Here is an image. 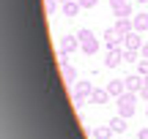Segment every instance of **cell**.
<instances>
[{"label": "cell", "mask_w": 148, "mask_h": 139, "mask_svg": "<svg viewBox=\"0 0 148 139\" xmlns=\"http://www.w3.org/2000/svg\"><path fill=\"white\" fill-rule=\"evenodd\" d=\"M134 3H148V0H134Z\"/></svg>", "instance_id": "d4e9b609"}, {"label": "cell", "mask_w": 148, "mask_h": 139, "mask_svg": "<svg viewBox=\"0 0 148 139\" xmlns=\"http://www.w3.org/2000/svg\"><path fill=\"white\" fill-rule=\"evenodd\" d=\"M79 47H82L85 55H96V52H99V38L90 36V38H85V41H79Z\"/></svg>", "instance_id": "8fae6325"}, {"label": "cell", "mask_w": 148, "mask_h": 139, "mask_svg": "<svg viewBox=\"0 0 148 139\" xmlns=\"http://www.w3.org/2000/svg\"><path fill=\"white\" fill-rule=\"evenodd\" d=\"M137 139H148V126H145V128H140V131H137Z\"/></svg>", "instance_id": "603a6c76"}, {"label": "cell", "mask_w": 148, "mask_h": 139, "mask_svg": "<svg viewBox=\"0 0 148 139\" xmlns=\"http://www.w3.org/2000/svg\"><path fill=\"white\" fill-rule=\"evenodd\" d=\"M77 47H79V38L77 36H66L63 41H60V55H71Z\"/></svg>", "instance_id": "ba28073f"}, {"label": "cell", "mask_w": 148, "mask_h": 139, "mask_svg": "<svg viewBox=\"0 0 148 139\" xmlns=\"http://www.w3.org/2000/svg\"><path fill=\"white\" fill-rule=\"evenodd\" d=\"M140 96H143V101H148V76L143 79V90H140Z\"/></svg>", "instance_id": "ffe728a7"}, {"label": "cell", "mask_w": 148, "mask_h": 139, "mask_svg": "<svg viewBox=\"0 0 148 139\" xmlns=\"http://www.w3.org/2000/svg\"><path fill=\"white\" fill-rule=\"evenodd\" d=\"M79 8H82L79 0H69V3H63V14H66V16H77Z\"/></svg>", "instance_id": "2e32d148"}, {"label": "cell", "mask_w": 148, "mask_h": 139, "mask_svg": "<svg viewBox=\"0 0 148 139\" xmlns=\"http://www.w3.org/2000/svg\"><path fill=\"white\" fill-rule=\"evenodd\" d=\"M112 128V134H123V131H126V117H121V115H115V117L110 120V123H107Z\"/></svg>", "instance_id": "5bb4252c"}, {"label": "cell", "mask_w": 148, "mask_h": 139, "mask_svg": "<svg viewBox=\"0 0 148 139\" xmlns=\"http://www.w3.org/2000/svg\"><path fill=\"white\" fill-rule=\"evenodd\" d=\"M137 74H140V76H148V60H145V57L137 60Z\"/></svg>", "instance_id": "ac0fdd59"}, {"label": "cell", "mask_w": 148, "mask_h": 139, "mask_svg": "<svg viewBox=\"0 0 148 139\" xmlns=\"http://www.w3.org/2000/svg\"><path fill=\"white\" fill-rule=\"evenodd\" d=\"M115 107H118V115H121V117H132L134 115V109H137V93H123L121 98H115Z\"/></svg>", "instance_id": "6da1fadb"}, {"label": "cell", "mask_w": 148, "mask_h": 139, "mask_svg": "<svg viewBox=\"0 0 148 139\" xmlns=\"http://www.w3.org/2000/svg\"><path fill=\"white\" fill-rule=\"evenodd\" d=\"M143 79H145V76H140V74L126 76V79H123V82H126V90L129 93H140V90H143Z\"/></svg>", "instance_id": "52a82bcc"}, {"label": "cell", "mask_w": 148, "mask_h": 139, "mask_svg": "<svg viewBox=\"0 0 148 139\" xmlns=\"http://www.w3.org/2000/svg\"><path fill=\"white\" fill-rule=\"evenodd\" d=\"M123 60H129V63H137V49H126V52H123Z\"/></svg>", "instance_id": "d6986e66"}, {"label": "cell", "mask_w": 148, "mask_h": 139, "mask_svg": "<svg viewBox=\"0 0 148 139\" xmlns=\"http://www.w3.org/2000/svg\"><path fill=\"white\" fill-rule=\"evenodd\" d=\"M115 30L121 33V36H129V33L134 30V22L129 19V16H118V22H115Z\"/></svg>", "instance_id": "9c48e42d"}, {"label": "cell", "mask_w": 148, "mask_h": 139, "mask_svg": "<svg viewBox=\"0 0 148 139\" xmlns=\"http://www.w3.org/2000/svg\"><path fill=\"white\" fill-rule=\"evenodd\" d=\"M58 3H69V0H58Z\"/></svg>", "instance_id": "484cf974"}, {"label": "cell", "mask_w": 148, "mask_h": 139, "mask_svg": "<svg viewBox=\"0 0 148 139\" xmlns=\"http://www.w3.org/2000/svg\"><path fill=\"white\" fill-rule=\"evenodd\" d=\"M121 63H123V52H121V47H118V49H110V52H107L104 65H107V68H115V65H121Z\"/></svg>", "instance_id": "5b68a950"}, {"label": "cell", "mask_w": 148, "mask_h": 139, "mask_svg": "<svg viewBox=\"0 0 148 139\" xmlns=\"http://www.w3.org/2000/svg\"><path fill=\"white\" fill-rule=\"evenodd\" d=\"M123 44H126V49H143V38H140L137 30H132L129 36H123Z\"/></svg>", "instance_id": "30bf717a"}, {"label": "cell", "mask_w": 148, "mask_h": 139, "mask_svg": "<svg viewBox=\"0 0 148 139\" xmlns=\"http://www.w3.org/2000/svg\"><path fill=\"white\" fill-rule=\"evenodd\" d=\"M121 41H123V36H121V33L115 30V27L104 30V44H107L110 49H118V47H121Z\"/></svg>", "instance_id": "277c9868"}, {"label": "cell", "mask_w": 148, "mask_h": 139, "mask_svg": "<svg viewBox=\"0 0 148 139\" xmlns=\"http://www.w3.org/2000/svg\"><path fill=\"white\" fill-rule=\"evenodd\" d=\"M90 136H93V139H110L112 136V128H110V126H107V128H104V126H99V128L90 131Z\"/></svg>", "instance_id": "e0dca14e"}, {"label": "cell", "mask_w": 148, "mask_h": 139, "mask_svg": "<svg viewBox=\"0 0 148 139\" xmlns=\"http://www.w3.org/2000/svg\"><path fill=\"white\" fill-rule=\"evenodd\" d=\"M107 93H110L112 98H121L123 93H126V82L123 79H112L110 85H107Z\"/></svg>", "instance_id": "8992f818"}, {"label": "cell", "mask_w": 148, "mask_h": 139, "mask_svg": "<svg viewBox=\"0 0 148 139\" xmlns=\"http://www.w3.org/2000/svg\"><path fill=\"white\" fill-rule=\"evenodd\" d=\"M66 57H69V55H60V71H63L66 82H71V85H74V82H77V76H74V68L69 65V60H66Z\"/></svg>", "instance_id": "7c38bea8"}, {"label": "cell", "mask_w": 148, "mask_h": 139, "mask_svg": "<svg viewBox=\"0 0 148 139\" xmlns=\"http://www.w3.org/2000/svg\"><path fill=\"white\" fill-rule=\"evenodd\" d=\"M90 36H93V33H90V30H85V27L77 33V38H79V41H85V38H90Z\"/></svg>", "instance_id": "44dd1931"}, {"label": "cell", "mask_w": 148, "mask_h": 139, "mask_svg": "<svg viewBox=\"0 0 148 139\" xmlns=\"http://www.w3.org/2000/svg\"><path fill=\"white\" fill-rule=\"evenodd\" d=\"M110 5H112V14H115V16H132L129 0H110Z\"/></svg>", "instance_id": "7a4b0ae2"}, {"label": "cell", "mask_w": 148, "mask_h": 139, "mask_svg": "<svg viewBox=\"0 0 148 139\" xmlns=\"http://www.w3.org/2000/svg\"><path fill=\"white\" fill-rule=\"evenodd\" d=\"M71 93H74V98H90V93H93V87H90V82H74V87H71Z\"/></svg>", "instance_id": "3957f363"}, {"label": "cell", "mask_w": 148, "mask_h": 139, "mask_svg": "<svg viewBox=\"0 0 148 139\" xmlns=\"http://www.w3.org/2000/svg\"><path fill=\"white\" fill-rule=\"evenodd\" d=\"M110 93H107V90H93V93H90V104H96V107H101V104H107V101H110Z\"/></svg>", "instance_id": "9a60e30c"}, {"label": "cell", "mask_w": 148, "mask_h": 139, "mask_svg": "<svg viewBox=\"0 0 148 139\" xmlns=\"http://www.w3.org/2000/svg\"><path fill=\"white\" fill-rule=\"evenodd\" d=\"M79 5H82V8H93L96 0H79Z\"/></svg>", "instance_id": "7402d4cb"}, {"label": "cell", "mask_w": 148, "mask_h": 139, "mask_svg": "<svg viewBox=\"0 0 148 139\" xmlns=\"http://www.w3.org/2000/svg\"><path fill=\"white\" fill-rule=\"evenodd\" d=\"M132 22H134V30L137 33H148V14H134Z\"/></svg>", "instance_id": "4fadbf2b"}, {"label": "cell", "mask_w": 148, "mask_h": 139, "mask_svg": "<svg viewBox=\"0 0 148 139\" xmlns=\"http://www.w3.org/2000/svg\"><path fill=\"white\" fill-rule=\"evenodd\" d=\"M140 52H143V57L148 60V44H143V49H140Z\"/></svg>", "instance_id": "cb8c5ba5"}]
</instances>
